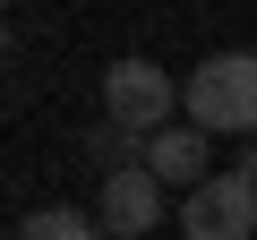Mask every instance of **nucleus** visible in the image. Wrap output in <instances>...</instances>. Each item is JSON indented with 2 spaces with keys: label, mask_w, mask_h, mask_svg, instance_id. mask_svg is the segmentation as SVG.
Returning <instances> with one entry per match:
<instances>
[{
  "label": "nucleus",
  "mask_w": 257,
  "mask_h": 240,
  "mask_svg": "<svg viewBox=\"0 0 257 240\" xmlns=\"http://www.w3.org/2000/svg\"><path fill=\"white\" fill-rule=\"evenodd\" d=\"M180 111H189V129H206V138H248L257 146V52L197 60L189 86H180Z\"/></svg>",
  "instance_id": "f257e3e1"
},
{
  "label": "nucleus",
  "mask_w": 257,
  "mask_h": 240,
  "mask_svg": "<svg viewBox=\"0 0 257 240\" xmlns=\"http://www.w3.org/2000/svg\"><path fill=\"white\" fill-rule=\"evenodd\" d=\"M103 120H120L128 138L172 129V120H180V86H172V69H155V60H111V69H103Z\"/></svg>",
  "instance_id": "f03ea898"
},
{
  "label": "nucleus",
  "mask_w": 257,
  "mask_h": 240,
  "mask_svg": "<svg viewBox=\"0 0 257 240\" xmlns=\"http://www.w3.org/2000/svg\"><path fill=\"white\" fill-rule=\"evenodd\" d=\"M180 231L189 240H257V180L248 172H214L206 189H189Z\"/></svg>",
  "instance_id": "7ed1b4c3"
},
{
  "label": "nucleus",
  "mask_w": 257,
  "mask_h": 240,
  "mask_svg": "<svg viewBox=\"0 0 257 240\" xmlns=\"http://www.w3.org/2000/svg\"><path fill=\"white\" fill-rule=\"evenodd\" d=\"M155 214H163V180H155L146 163L111 172V180H103V197H94L103 240H146V231H155Z\"/></svg>",
  "instance_id": "20e7f679"
},
{
  "label": "nucleus",
  "mask_w": 257,
  "mask_h": 240,
  "mask_svg": "<svg viewBox=\"0 0 257 240\" xmlns=\"http://www.w3.org/2000/svg\"><path fill=\"white\" fill-rule=\"evenodd\" d=\"M163 189H206L214 172H206V129H189V120H172V129H155L146 138V155H138Z\"/></svg>",
  "instance_id": "39448f33"
},
{
  "label": "nucleus",
  "mask_w": 257,
  "mask_h": 240,
  "mask_svg": "<svg viewBox=\"0 0 257 240\" xmlns=\"http://www.w3.org/2000/svg\"><path fill=\"white\" fill-rule=\"evenodd\" d=\"M9 240H103V223L86 206H35V214H18Z\"/></svg>",
  "instance_id": "423d86ee"
}]
</instances>
